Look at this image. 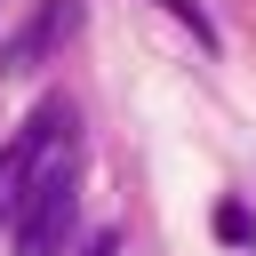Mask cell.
I'll use <instances>...</instances> for the list:
<instances>
[{"instance_id":"cell-1","label":"cell","mask_w":256,"mask_h":256,"mask_svg":"<svg viewBox=\"0 0 256 256\" xmlns=\"http://www.w3.org/2000/svg\"><path fill=\"white\" fill-rule=\"evenodd\" d=\"M80 144V112L64 104V96H48L8 144H0V232L16 224V208H24V192H32V176L48 168V160H64Z\"/></svg>"},{"instance_id":"cell-2","label":"cell","mask_w":256,"mask_h":256,"mask_svg":"<svg viewBox=\"0 0 256 256\" xmlns=\"http://www.w3.org/2000/svg\"><path fill=\"white\" fill-rule=\"evenodd\" d=\"M72 224H80V176H72V152H64V160H48L32 176V192H24L8 232H16V256H64Z\"/></svg>"},{"instance_id":"cell-3","label":"cell","mask_w":256,"mask_h":256,"mask_svg":"<svg viewBox=\"0 0 256 256\" xmlns=\"http://www.w3.org/2000/svg\"><path fill=\"white\" fill-rule=\"evenodd\" d=\"M80 32V0H40L8 40H0V80H24V72H40L64 40Z\"/></svg>"},{"instance_id":"cell-4","label":"cell","mask_w":256,"mask_h":256,"mask_svg":"<svg viewBox=\"0 0 256 256\" xmlns=\"http://www.w3.org/2000/svg\"><path fill=\"white\" fill-rule=\"evenodd\" d=\"M216 240H224V248H256V216H248V200H216Z\"/></svg>"},{"instance_id":"cell-5","label":"cell","mask_w":256,"mask_h":256,"mask_svg":"<svg viewBox=\"0 0 256 256\" xmlns=\"http://www.w3.org/2000/svg\"><path fill=\"white\" fill-rule=\"evenodd\" d=\"M160 8H168L176 24H192V40H200V48H216V24H208V8H200V0H160Z\"/></svg>"},{"instance_id":"cell-6","label":"cell","mask_w":256,"mask_h":256,"mask_svg":"<svg viewBox=\"0 0 256 256\" xmlns=\"http://www.w3.org/2000/svg\"><path fill=\"white\" fill-rule=\"evenodd\" d=\"M72 256H120V232H88V240H80Z\"/></svg>"}]
</instances>
